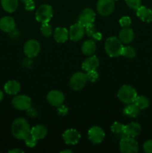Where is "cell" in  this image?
Returning a JSON list of instances; mask_svg holds the SVG:
<instances>
[{
	"label": "cell",
	"mask_w": 152,
	"mask_h": 153,
	"mask_svg": "<svg viewBox=\"0 0 152 153\" xmlns=\"http://www.w3.org/2000/svg\"><path fill=\"white\" fill-rule=\"evenodd\" d=\"M11 133L15 138L25 140L31 134V128L26 120L22 117L15 120L11 125Z\"/></svg>",
	"instance_id": "obj_1"
},
{
	"label": "cell",
	"mask_w": 152,
	"mask_h": 153,
	"mask_svg": "<svg viewBox=\"0 0 152 153\" xmlns=\"http://www.w3.org/2000/svg\"><path fill=\"white\" fill-rule=\"evenodd\" d=\"M123 47V43L118 37L114 36L108 37L104 43V49L106 53L111 58L122 55Z\"/></svg>",
	"instance_id": "obj_2"
},
{
	"label": "cell",
	"mask_w": 152,
	"mask_h": 153,
	"mask_svg": "<svg viewBox=\"0 0 152 153\" xmlns=\"http://www.w3.org/2000/svg\"><path fill=\"white\" fill-rule=\"evenodd\" d=\"M118 98L122 102L128 105L133 103L137 97V92L134 88L131 85H122L117 94Z\"/></svg>",
	"instance_id": "obj_3"
},
{
	"label": "cell",
	"mask_w": 152,
	"mask_h": 153,
	"mask_svg": "<svg viewBox=\"0 0 152 153\" xmlns=\"http://www.w3.org/2000/svg\"><path fill=\"white\" fill-rule=\"evenodd\" d=\"M119 149L122 153H137L139 151V144L134 137L123 136L121 137Z\"/></svg>",
	"instance_id": "obj_4"
},
{
	"label": "cell",
	"mask_w": 152,
	"mask_h": 153,
	"mask_svg": "<svg viewBox=\"0 0 152 153\" xmlns=\"http://www.w3.org/2000/svg\"><path fill=\"white\" fill-rule=\"evenodd\" d=\"M88 82L86 73L77 72L72 75L69 81L70 88L75 91H79L83 89Z\"/></svg>",
	"instance_id": "obj_5"
},
{
	"label": "cell",
	"mask_w": 152,
	"mask_h": 153,
	"mask_svg": "<svg viewBox=\"0 0 152 153\" xmlns=\"http://www.w3.org/2000/svg\"><path fill=\"white\" fill-rule=\"evenodd\" d=\"M53 16V8L47 4H41L37 8L35 13V17L37 22L41 23H47Z\"/></svg>",
	"instance_id": "obj_6"
},
{
	"label": "cell",
	"mask_w": 152,
	"mask_h": 153,
	"mask_svg": "<svg viewBox=\"0 0 152 153\" xmlns=\"http://www.w3.org/2000/svg\"><path fill=\"white\" fill-rule=\"evenodd\" d=\"M24 53L28 58H35L41 50L40 43L34 39H31L26 41L24 45Z\"/></svg>",
	"instance_id": "obj_7"
},
{
	"label": "cell",
	"mask_w": 152,
	"mask_h": 153,
	"mask_svg": "<svg viewBox=\"0 0 152 153\" xmlns=\"http://www.w3.org/2000/svg\"><path fill=\"white\" fill-rule=\"evenodd\" d=\"M115 9L114 0H98L96 4V10L102 16L111 14Z\"/></svg>",
	"instance_id": "obj_8"
},
{
	"label": "cell",
	"mask_w": 152,
	"mask_h": 153,
	"mask_svg": "<svg viewBox=\"0 0 152 153\" xmlns=\"http://www.w3.org/2000/svg\"><path fill=\"white\" fill-rule=\"evenodd\" d=\"M12 105L19 111L28 110L31 106V100L26 95H17L12 100Z\"/></svg>",
	"instance_id": "obj_9"
},
{
	"label": "cell",
	"mask_w": 152,
	"mask_h": 153,
	"mask_svg": "<svg viewBox=\"0 0 152 153\" xmlns=\"http://www.w3.org/2000/svg\"><path fill=\"white\" fill-rule=\"evenodd\" d=\"M95 20V13L92 8L86 7L83 9L78 16V23L86 27L93 24Z\"/></svg>",
	"instance_id": "obj_10"
},
{
	"label": "cell",
	"mask_w": 152,
	"mask_h": 153,
	"mask_svg": "<svg viewBox=\"0 0 152 153\" xmlns=\"http://www.w3.org/2000/svg\"><path fill=\"white\" fill-rule=\"evenodd\" d=\"M105 137L104 130L99 126H92L88 131V138L94 144H99L102 143Z\"/></svg>",
	"instance_id": "obj_11"
},
{
	"label": "cell",
	"mask_w": 152,
	"mask_h": 153,
	"mask_svg": "<svg viewBox=\"0 0 152 153\" xmlns=\"http://www.w3.org/2000/svg\"><path fill=\"white\" fill-rule=\"evenodd\" d=\"M46 99H47L48 102L51 105L58 108V106L63 105L64 100H65V97H64L63 94L61 91L53 90V91H51L48 93Z\"/></svg>",
	"instance_id": "obj_12"
},
{
	"label": "cell",
	"mask_w": 152,
	"mask_h": 153,
	"mask_svg": "<svg viewBox=\"0 0 152 153\" xmlns=\"http://www.w3.org/2000/svg\"><path fill=\"white\" fill-rule=\"evenodd\" d=\"M85 34V27L80 23L73 24L69 30V37L72 41L77 42L81 40Z\"/></svg>",
	"instance_id": "obj_13"
},
{
	"label": "cell",
	"mask_w": 152,
	"mask_h": 153,
	"mask_svg": "<svg viewBox=\"0 0 152 153\" xmlns=\"http://www.w3.org/2000/svg\"><path fill=\"white\" fill-rule=\"evenodd\" d=\"M63 139L66 144L75 145L80 141V134L77 130L75 128H69L66 130L63 134Z\"/></svg>",
	"instance_id": "obj_14"
},
{
	"label": "cell",
	"mask_w": 152,
	"mask_h": 153,
	"mask_svg": "<svg viewBox=\"0 0 152 153\" xmlns=\"http://www.w3.org/2000/svg\"><path fill=\"white\" fill-rule=\"evenodd\" d=\"M16 28V22L11 16H6L0 19V29L4 32L10 33L14 31Z\"/></svg>",
	"instance_id": "obj_15"
},
{
	"label": "cell",
	"mask_w": 152,
	"mask_h": 153,
	"mask_svg": "<svg viewBox=\"0 0 152 153\" xmlns=\"http://www.w3.org/2000/svg\"><path fill=\"white\" fill-rule=\"evenodd\" d=\"M99 59L96 55H90V57L86 58L82 64V69L86 73L92 70H96L99 67Z\"/></svg>",
	"instance_id": "obj_16"
},
{
	"label": "cell",
	"mask_w": 152,
	"mask_h": 153,
	"mask_svg": "<svg viewBox=\"0 0 152 153\" xmlns=\"http://www.w3.org/2000/svg\"><path fill=\"white\" fill-rule=\"evenodd\" d=\"M142 130L141 126L135 122H132L128 125L125 126L124 136L130 137H135L140 134Z\"/></svg>",
	"instance_id": "obj_17"
},
{
	"label": "cell",
	"mask_w": 152,
	"mask_h": 153,
	"mask_svg": "<svg viewBox=\"0 0 152 153\" xmlns=\"http://www.w3.org/2000/svg\"><path fill=\"white\" fill-rule=\"evenodd\" d=\"M54 39L56 42L63 43L69 40V31L63 27H58L55 29L53 33Z\"/></svg>",
	"instance_id": "obj_18"
},
{
	"label": "cell",
	"mask_w": 152,
	"mask_h": 153,
	"mask_svg": "<svg viewBox=\"0 0 152 153\" xmlns=\"http://www.w3.org/2000/svg\"><path fill=\"white\" fill-rule=\"evenodd\" d=\"M119 39L122 43L128 44V43H131L134 39V32L133 29L128 28V27L122 28L119 31Z\"/></svg>",
	"instance_id": "obj_19"
},
{
	"label": "cell",
	"mask_w": 152,
	"mask_h": 153,
	"mask_svg": "<svg viewBox=\"0 0 152 153\" xmlns=\"http://www.w3.org/2000/svg\"><path fill=\"white\" fill-rule=\"evenodd\" d=\"M137 15L142 21L145 22H151L152 21V10L145 6H140L137 9Z\"/></svg>",
	"instance_id": "obj_20"
},
{
	"label": "cell",
	"mask_w": 152,
	"mask_h": 153,
	"mask_svg": "<svg viewBox=\"0 0 152 153\" xmlns=\"http://www.w3.org/2000/svg\"><path fill=\"white\" fill-rule=\"evenodd\" d=\"M4 91L9 95H16L20 91V84L16 80L8 81L4 85Z\"/></svg>",
	"instance_id": "obj_21"
},
{
	"label": "cell",
	"mask_w": 152,
	"mask_h": 153,
	"mask_svg": "<svg viewBox=\"0 0 152 153\" xmlns=\"http://www.w3.org/2000/svg\"><path fill=\"white\" fill-rule=\"evenodd\" d=\"M96 50V44L93 40H87L83 42L81 46L82 53L86 56H90L95 53Z\"/></svg>",
	"instance_id": "obj_22"
},
{
	"label": "cell",
	"mask_w": 152,
	"mask_h": 153,
	"mask_svg": "<svg viewBox=\"0 0 152 153\" xmlns=\"http://www.w3.org/2000/svg\"><path fill=\"white\" fill-rule=\"evenodd\" d=\"M47 128L43 125H37L31 128V134L38 140L45 138L47 135Z\"/></svg>",
	"instance_id": "obj_23"
},
{
	"label": "cell",
	"mask_w": 152,
	"mask_h": 153,
	"mask_svg": "<svg viewBox=\"0 0 152 153\" xmlns=\"http://www.w3.org/2000/svg\"><path fill=\"white\" fill-rule=\"evenodd\" d=\"M1 7L7 13H13L18 7V0H1Z\"/></svg>",
	"instance_id": "obj_24"
},
{
	"label": "cell",
	"mask_w": 152,
	"mask_h": 153,
	"mask_svg": "<svg viewBox=\"0 0 152 153\" xmlns=\"http://www.w3.org/2000/svg\"><path fill=\"white\" fill-rule=\"evenodd\" d=\"M123 114L129 117L136 118L139 114V108L134 102L130 103L127 105L126 107L124 108Z\"/></svg>",
	"instance_id": "obj_25"
},
{
	"label": "cell",
	"mask_w": 152,
	"mask_h": 153,
	"mask_svg": "<svg viewBox=\"0 0 152 153\" xmlns=\"http://www.w3.org/2000/svg\"><path fill=\"white\" fill-rule=\"evenodd\" d=\"M134 103L139 108V110L147 108L149 107V105H150L149 100L145 96H137Z\"/></svg>",
	"instance_id": "obj_26"
},
{
	"label": "cell",
	"mask_w": 152,
	"mask_h": 153,
	"mask_svg": "<svg viewBox=\"0 0 152 153\" xmlns=\"http://www.w3.org/2000/svg\"><path fill=\"white\" fill-rule=\"evenodd\" d=\"M124 129H125V125L119 122H115L111 126V131L114 134H118L122 137L124 136Z\"/></svg>",
	"instance_id": "obj_27"
},
{
	"label": "cell",
	"mask_w": 152,
	"mask_h": 153,
	"mask_svg": "<svg viewBox=\"0 0 152 153\" xmlns=\"http://www.w3.org/2000/svg\"><path fill=\"white\" fill-rule=\"evenodd\" d=\"M136 55H137V52H136L135 49L132 47V46H127L123 47L122 55L125 57V58L131 59V58H134L136 56Z\"/></svg>",
	"instance_id": "obj_28"
},
{
	"label": "cell",
	"mask_w": 152,
	"mask_h": 153,
	"mask_svg": "<svg viewBox=\"0 0 152 153\" xmlns=\"http://www.w3.org/2000/svg\"><path fill=\"white\" fill-rule=\"evenodd\" d=\"M40 31H41L42 34L44 37H50L52 34V25L50 24H49V22H47V23H42L41 28H40Z\"/></svg>",
	"instance_id": "obj_29"
},
{
	"label": "cell",
	"mask_w": 152,
	"mask_h": 153,
	"mask_svg": "<svg viewBox=\"0 0 152 153\" xmlns=\"http://www.w3.org/2000/svg\"><path fill=\"white\" fill-rule=\"evenodd\" d=\"M37 142H38V140L36 139L32 134H30L25 139V145H26L28 147L30 148H33V147H35L36 145H37Z\"/></svg>",
	"instance_id": "obj_30"
},
{
	"label": "cell",
	"mask_w": 152,
	"mask_h": 153,
	"mask_svg": "<svg viewBox=\"0 0 152 153\" xmlns=\"http://www.w3.org/2000/svg\"><path fill=\"white\" fill-rule=\"evenodd\" d=\"M125 2L129 7L137 10L141 6L142 0H125Z\"/></svg>",
	"instance_id": "obj_31"
},
{
	"label": "cell",
	"mask_w": 152,
	"mask_h": 153,
	"mask_svg": "<svg viewBox=\"0 0 152 153\" xmlns=\"http://www.w3.org/2000/svg\"><path fill=\"white\" fill-rule=\"evenodd\" d=\"M96 32V28H95V25H93V24H91V25H87V26L85 27V34H86V36H88V37H92L94 34Z\"/></svg>",
	"instance_id": "obj_32"
},
{
	"label": "cell",
	"mask_w": 152,
	"mask_h": 153,
	"mask_svg": "<svg viewBox=\"0 0 152 153\" xmlns=\"http://www.w3.org/2000/svg\"><path fill=\"white\" fill-rule=\"evenodd\" d=\"M86 75H87L88 81L91 82H96L98 79V78H99V74H98V73L96 70H92V71L87 72Z\"/></svg>",
	"instance_id": "obj_33"
},
{
	"label": "cell",
	"mask_w": 152,
	"mask_h": 153,
	"mask_svg": "<svg viewBox=\"0 0 152 153\" xmlns=\"http://www.w3.org/2000/svg\"><path fill=\"white\" fill-rule=\"evenodd\" d=\"M119 24L122 27H129L131 24V19L128 16H124L120 18L119 19Z\"/></svg>",
	"instance_id": "obj_34"
},
{
	"label": "cell",
	"mask_w": 152,
	"mask_h": 153,
	"mask_svg": "<svg viewBox=\"0 0 152 153\" xmlns=\"http://www.w3.org/2000/svg\"><path fill=\"white\" fill-rule=\"evenodd\" d=\"M143 149L147 153H152V140H146L143 144Z\"/></svg>",
	"instance_id": "obj_35"
},
{
	"label": "cell",
	"mask_w": 152,
	"mask_h": 153,
	"mask_svg": "<svg viewBox=\"0 0 152 153\" xmlns=\"http://www.w3.org/2000/svg\"><path fill=\"white\" fill-rule=\"evenodd\" d=\"M25 8L28 11H32L35 8V4L33 0H29L25 3Z\"/></svg>",
	"instance_id": "obj_36"
},
{
	"label": "cell",
	"mask_w": 152,
	"mask_h": 153,
	"mask_svg": "<svg viewBox=\"0 0 152 153\" xmlns=\"http://www.w3.org/2000/svg\"><path fill=\"white\" fill-rule=\"evenodd\" d=\"M58 112L61 116H65V115H66L67 112H68V108L66 106H64L63 105H61L58 107Z\"/></svg>",
	"instance_id": "obj_37"
},
{
	"label": "cell",
	"mask_w": 152,
	"mask_h": 153,
	"mask_svg": "<svg viewBox=\"0 0 152 153\" xmlns=\"http://www.w3.org/2000/svg\"><path fill=\"white\" fill-rule=\"evenodd\" d=\"M101 37H102V35H101V33H99L97 31V32L93 35L92 38L95 39V40H100L101 39Z\"/></svg>",
	"instance_id": "obj_38"
},
{
	"label": "cell",
	"mask_w": 152,
	"mask_h": 153,
	"mask_svg": "<svg viewBox=\"0 0 152 153\" xmlns=\"http://www.w3.org/2000/svg\"><path fill=\"white\" fill-rule=\"evenodd\" d=\"M9 153H23L24 151L20 149H13L11 150L8 151Z\"/></svg>",
	"instance_id": "obj_39"
},
{
	"label": "cell",
	"mask_w": 152,
	"mask_h": 153,
	"mask_svg": "<svg viewBox=\"0 0 152 153\" xmlns=\"http://www.w3.org/2000/svg\"><path fill=\"white\" fill-rule=\"evenodd\" d=\"M61 153H72L73 152L71 149H64V150L61 151Z\"/></svg>",
	"instance_id": "obj_40"
},
{
	"label": "cell",
	"mask_w": 152,
	"mask_h": 153,
	"mask_svg": "<svg viewBox=\"0 0 152 153\" xmlns=\"http://www.w3.org/2000/svg\"><path fill=\"white\" fill-rule=\"evenodd\" d=\"M3 97H4V94L1 91H0V102H1V100H3Z\"/></svg>",
	"instance_id": "obj_41"
},
{
	"label": "cell",
	"mask_w": 152,
	"mask_h": 153,
	"mask_svg": "<svg viewBox=\"0 0 152 153\" xmlns=\"http://www.w3.org/2000/svg\"><path fill=\"white\" fill-rule=\"evenodd\" d=\"M21 1H22V2H24V3H25L26 2V1H29V0H21Z\"/></svg>",
	"instance_id": "obj_42"
},
{
	"label": "cell",
	"mask_w": 152,
	"mask_h": 153,
	"mask_svg": "<svg viewBox=\"0 0 152 153\" xmlns=\"http://www.w3.org/2000/svg\"><path fill=\"white\" fill-rule=\"evenodd\" d=\"M114 1H118V0H114Z\"/></svg>",
	"instance_id": "obj_43"
}]
</instances>
